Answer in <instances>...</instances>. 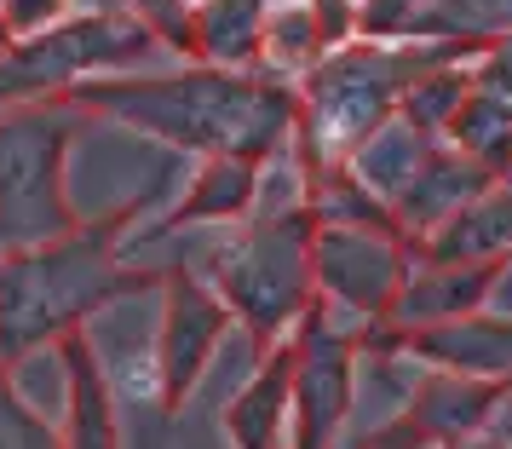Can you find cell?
Masks as SVG:
<instances>
[{"label": "cell", "instance_id": "cell-25", "mask_svg": "<svg viewBox=\"0 0 512 449\" xmlns=\"http://www.w3.org/2000/svg\"><path fill=\"white\" fill-rule=\"evenodd\" d=\"M75 0H0V18L12 29V41H29V35H47L52 24L70 18Z\"/></svg>", "mask_w": 512, "mask_h": 449}, {"label": "cell", "instance_id": "cell-19", "mask_svg": "<svg viewBox=\"0 0 512 449\" xmlns=\"http://www.w3.org/2000/svg\"><path fill=\"white\" fill-rule=\"evenodd\" d=\"M438 139H426L415 121H403V116H392L374 139H363L357 150H351V162H346V173L357 179L363 190H374L386 208H392L397 196L409 190V179L420 173V162H426V150H432Z\"/></svg>", "mask_w": 512, "mask_h": 449}, {"label": "cell", "instance_id": "cell-3", "mask_svg": "<svg viewBox=\"0 0 512 449\" xmlns=\"http://www.w3.org/2000/svg\"><path fill=\"white\" fill-rule=\"evenodd\" d=\"M466 58L478 52L449 47V41H369V35L323 52L300 81V133H294L300 167L305 173L346 167L351 150L397 116L403 93L420 75L466 64Z\"/></svg>", "mask_w": 512, "mask_h": 449}, {"label": "cell", "instance_id": "cell-1", "mask_svg": "<svg viewBox=\"0 0 512 449\" xmlns=\"http://www.w3.org/2000/svg\"><path fill=\"white\" fill-rule=\"evenodd\" d=\"M64 98L81 104L87 116L121 121L190 156L271 162L300 133V81L254 70L190 64L167 75H93Z\"/></svg>", "mask_w": 512, "mask_h": 449}, {"label": "cell", "instance_id": "cell-22", "mask_svg": "<svg viewBox=\"0 0 512 449\" xmlns=\"http://www.w3.org/2000/svg\"><path fill=\"white\" fill-rule=\"evenodd\" d=\"M449 144L466 150L472 162H484L495 179H507L512 173V110H501V104L484 98V93H472L461 104L455 127H449Z\"/></svg>", "mask_w": 512, "mask_h": 449}, {"label": "cell", "instance_id": "cell-28", "mask_svg": "<svg viewBox=\"0 0 512 449\" xmlns=\"http://www.w3.org/2000/svg\"><path fill=\"white\" fill-rule=\"evenodd\" d=\"M282 449H288V444H282Z\"/></svg>", "mask_w": 512, "mask_h": 449}, {"label": "cell", "instance_id": "cell-10", "mask_svg": "<svg viewBox=\"0 0 512 449\" xmlns=\"http://www.w3.org/2000/svg\"><path fill=\"white\" fill-rule=\"evenodd\" d=\"M489 185H495V173H489L484 162H472L466 150H455L449 139H438L432 150H426L420 173L409 179V190L392 202L397 231L420 248V242L432 237V231H443V225H449L466 202H478Z\"/></svg>", "mask_w": 512, "mask_h": 449}, {"label": "cell", "instance_id": "cell-11", "mask_svg": "<svg viewBox=\"0 0 512 449\" xmlns=\"http://www.w3.org/2000/svg\"><path fill=\"white\" fill-rule=\"evenodd\" d=\"M495 277H501V265L415 254L409 283H403L386 323L397 334H415V329H432V323H449V317H466V311H484L489 294H495Z\"/></svg>", "mask_w": 512, "mask_h": 449}, {"label": "cell", "instance_id": "cell-15", "mask_svg": "<svg viewBox=\"0 0 512 449\" xmlns=\"http://www.w3.org/2000/svg\"><path fill=\"white\" fill-rule=\"evenodd\" d=\"M294 409V346L282 340L271 352H259V375L225 403V438L231 449H282V421Z\"/></svg>", "mask_w": 512, "mask_h": 449}, {"label": "cell", "instance_id": "cell-20", "mask_svg": "<svg viewBox=\"0 0 512 449\" xmlns=\"http://www.w3.org/2000/svg\"><path fill=\"white\" fill-rule=\"evenodd\" d=\"M466 98H472V58H466V64H443V70H426L415 87L403 93L397 116L415 121L426 139H449V127H455Z\"/></svg>", "mask_w": 512, "mask_h": 449}, {"label": "cell", "instance_id": "cell-27", "mask_svg": "<svg viewBox=\"0 0 512 449\" xmlns=\"http://www.w3.org/2000/svg\"><path fill=\"white\" fill-rule=\"evenodd\" d=\"M12 47V29H6V18H0V52Z\"/></svg>", "mask_w": 512, "mask_h": 449}, {"label": "cell", "instance_id": "cell-23", "mask_svg": "<svg viewBox=\"0 0 512 449\" xmlns=\"http://www.w3.org/2000/svg\"><path fill=\"white\" fill-rule=\"evenodd\" d=\"M0 449H64V432H52L47 415L18 392L6 363H0Z\"/></svg>", "mask_w": 512, "mask_h": 449}, {"label": "cell", "instance_id": "cell-9", "mask_svg": "<svg viewBox=\"0 0 512 449\" xmlns=\"http://www.w3.org/2000/svg\"><path fill=\"white\" fill-rule=\"evenodd\" d=\"M231 329L225 294L185 265L162 271V329H156V380H162V415H179L196 380L208 375L219 340Z\"/></svg>", "mask_w": 512, "mask_h": 449}, {"label": "cell", "instance_id": "cell-18", "mask_svg": "<svg viewBox=\"0 0 512 449\" xmlns=\"http://www.w3.org/2000/svg\"><path fill=\"white\" fill-rule=\"evenodd\" d=\"M196 64L213 70H254L265 58L271 0H196Z\"/></svg>", "mask_w": 512, "mask_h": 449}, {"label": "cell", "instance_id": "cell-14", "mask_svg": "<svg viewBox=\"0 0 512 449\" xmlns=\"http://www.w3.org/2000/svg\"><path fill=\"white\" fill-rule=\"evenodd\" d=\"M64 363V386H70V409H64V449H121V415H116V392L110 375L98 363L87 329L64 334L58 346Z\"/></svg>", "mask_w": 512, "mask_h": 449}, {"label": "cell", "instance_id": "cell-4", "mask_svg": "<svg viewBox=\"0 0 512 449\" xmlns=\"http://www.w3.org/2000/svg\"><path fill=\"white\" fill-rule=\"evenodd\" d=\"M311 242H317V213L305 202H288L271 213H248V225L213 248L208 283L225 294L231 317L254 334L259 352L282 346L317 306Z\"/></svg>", "mask_w": 512, "mask_h": 449}, {"label": "cell", "instance_id": "cell-8", "mask_svg": "<svg viewBox=\"0 0 512 449\" xmlns=\"http://www.w3.org/2000/svg\"><path fill=\"white\" fill-rule=\"evenodd\" d=\"M415 242L403 231H374V225H317L311 242V277L317 300L346 311L357 323H386L397 294L409 283Z\"/></svg>", "mask_w": 512, "mask_h": 449}, {"label": "cell", "instance_id": "cell-12", "mask_svg": "<svg viewBox=\"0 0 512 449\" xmlns=\"http://www.w3.org/2000/svg\"><path fill=\"white\" fill-rule=\"evenodd\" d=\"M409 357L449 369V375H472V380H512V317L501 311H466L449 323L403 334Z\"/></svg>", "mask_w": 512, "mask_h": 449}, {"label": "cell", "instance_id": "cell-6", "mask_svg": "<svg viewBox=\"0 0 512 449\" xmlns=\"http://www.w3.org/2000/svg\"><path fill=\"white\" fill-rule=\"evenodd\" d=\"M167 52L139 18H127L116 6H81L47 35L12 41L0 52V110L18 104H41V98H64L70 87L93 81V75H133Z\"/></svg>", "mask_w": 512, "mask_h": 449}, {"label": "cell", "instance_id": "cell-2", "mask_svg": "<svg viewBox=\"0 0 512 449\" xmlns=\"http://www.w3.org/2000/svg\"><path fill=\"white\" fill-rule=\"evenodd\" d=\"M144 213V202H121L116 213L81 219L75 231L0 254V363L18 369L41 346H58L64 334L87 329V317L116 306L139 288H162V271H127L121 237Z\"/></svg>", "mask_w": 512, "mask_h": 449}, {"label": "cell", "instance_id": "cell-17", "mask_svg": "<svg viewBox=\"0 0 512 449\" xmlns=\"http://www.w3.org/2000/svg\"><path fill=\"white\" fill-rule=\"evenodd\" d=\"M415 254H432V260H484V265L512 260V173L495 179L478 202H466L443 231H432L420 242Z\"/></svg>", "mask_w": 512, "mask_h": 449}, {"label": "cell", "instance_id": "cell-13", "mask_svg": "<svg viewBox=\"0 0 512 449\" xmlns=\"http://www.w3.org/2000/svg\"><path fill=\"white\" fill-rule=\"evenodd\" d=\"M507 392V380H472V375H449V369H432L409 392V409L403 421L415 426L420 444H461V438H478L495 415V403Z\"/></svg>", "mask_w": 512, "mask_h": 449}, {"label": "cell", "instance_id": "cell-21", "mask_svg": "<svg viewBox=\"0 0 512 449\" xmlns=\"http://www.w3.org/2000/svg\"><path fill=\"white\" fill-rule=\"evenodd\" d=\"M328 47L323 35V18H317V6L311 0H300V6H271V24H265V58H271V75H282V81H294V70H311Z\"/></svg>", "mask_w": 512, "mask_h": 449}, {"label": "cell", "instance_id": "cell-16", "mask_svg": "<svg viewBox=\"0 0 512 449\" xmlns=\"http://www.w3.org/2000/svg\"><path fill=\"white\" fill-rule=\"evenodd\" d=\"M259 167L265 162H242V156H202L190 190L179 196V208L167 213L156 231H185V225H225V219H248L259 202Z\"/></svg>", "mask_w": 512, "mask_h": 449}, {"label": "cell", "instance_id": "cell-5", "mask_svg": "<svg viewBox=\"0 0 512 449\" xmlns=\"http://www.w3.org/2000/svg\"><path fill=\"white\" fill-rule=\"evenodd\" d=\"M87 121L93 116L70 98L0 110V254L41 248L81 225L64 190V162Z\"/></svg>", "mask_w": 512, "mask_h": 449}, {"label": "cell", "instance_id": "cell-7", "mask_svg": "<svg viewBox=\"0 0 512 449\" xmlns=\"http://www.w3.org/2000/svg\"><path fill=\"white\" fill-rule=\"evenodd\" d=\"M363 329L369 323L317 300L300 317V329L288 334V346H294V409H288L294 438H288V449H334L351 415V392H357Z\"/></svg>", "mask_w": 512, "mask_h": 449}, {"label": "cell", "instance_id": "cell-26", "mask_svg": "<svg viewBox=\"0 0 512 449\" xmlns=\"http://www.w3.org/2000/svg\"><path fill=\"white\" fill-rule=\"evenodd\" d=\"M449 449H507L501 438H489V432H478V438H461V444H449Z\"/></svg>", "mask_w": 512, "mask_h": 449}, {"label": "cell", "instance_id": "cell-24", "mask_svg": "<svg viewBox=\"0 0 512 449\" xmlns=\"http://www.w3.org/2000/svg\"><path fill=\"white\" fill-rule=\"evenodd\" d=\"M472 93H484V98H495L501 110H512V35L472 58Z\"/></svg>", "mask_w": 512, "mask_h": 449}]
</instances>
